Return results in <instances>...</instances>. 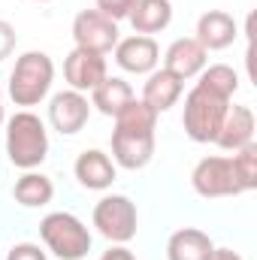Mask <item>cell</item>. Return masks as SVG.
<instances>
[{"label": "cell", "instance_id": "1", "mask_svg": "<svg viewBox=\"0 0 257 260\" xmlns=\"http://www.w3.org/2000/svg\"><path fill=\"white\" fill-rule=\"evenodd\" d=\"M6 154L12 167L24 173L37 170L49 157V130L40 115H34L30 109H21L12 118H6Z\"/></svg>", "mask_w": 257, "mask_h": 260}, {"label": "cell", "instance_id": "2", "mask_svg": "<svg viewBox=\"0 0 257 260\" xmlns=\"http://www.w3.org/2000/svg\"><path fill=\"white\" fill-rule=\"evenodd\" d=\"M52 82H55V61L46 52H24L9 73L6 94L15 106L27 109V106H37L49 97Z\"/></svg>", "mask_w": 257, "mask_h": 260}, {"label": "cell", "instance_id": "3", "mask_svg": "<svg viewBox=\"0 0 257 260\" xmlns=\"http://www.w3.org/2000/svg\"><path fill=\"white\" fill-rule=\"evenodd\" d=\"M40 239L61 260H82L91 251V230L70 212H49L40 221Z\"/></svg>", "mask_w": 257, "mask_h": 260}, {"label": "cell", "instance_id": "4", "mask_svg": "<svg viewBox=\"0 0 257 260\" xmlns=\"http://www.w3.org/2000/svg\"><path fill=\"white\" fill-rule=\"evenodd\" d=\"M227 109H230V100H224L218 94H209L200 85H194L188 91V97H185V112H182L185 133L194 142H215Z\"/></svg>", "mask_w": 257, "mask_h": 260}, {"label": "cell", "instance_id": "5", "mask_svg": "<svg viewBox=\"0 0 257 260\" xmlns=\"http://www.w3.org/2000/svg\"><path fill=\"white\" fill-rule=\"evenodd\" d=\"M94 227L112 245H127L136 236V206L124 194H106L94 206Z\"/></svg>", "mask_w": 257, "mask_h": 260}, {"label": "cell", "instance_id": "6", "mask_svg": "<svg viewBox=\"0 0 257 260\" xmlns=\"http://www.w3.org/2000/svg\"><path fill=\"white\" fill-rule=\"evenodd\" d=\"M73 40H76V49H85L94 55H109L118 46L121 30H118V21L106 18L103 12L82 9L73 18Z\"/></svg>", "mask_w": 257, "mask_h": 260}, {"label": "cell", "instance_id": "7", "mask_svg": "<svg viewBox=\"0 0 257 260\" xmlns=\"http://www.w3.org/2000/svg\"><path fill=\"white\" fill-rule=\"evenodd\" d=\"M191 188L206 200H218V197H239L242 188L233 176V164L230 157H221V154H212V157H203L191 173Z\"/></svg>", "mask_w": 257, "mask_h": 260}, {"label": "cell", "instance_id": "8", "mask_svg": "<svg viewBox=\"0 0 257 260\" xmlns=\"http://www.w3.org/2000/svg\"><path fill=\"white\" fill-rule=\"evenodd\" d=\"M91 118V103L85 94L67 88V91H58L52 100H49V121L52 127L58 130L61 136H73L88 124Z\"/></svg>", "mask_w": 257, "mask_h": 260}, {"label": "cell", "instance_id": "9", "mask_svg": "<svg viewBox=\"0 0 257 260\" xmlns=\"http://www.w3.org/2000/svg\"><path fill=\"white\" fill-rule=\"evenodd\" d=\"M112 52H115V64L133 76H148L160 64V46L154 43V37H142V34L124 37V40H118V46Z\"/></svg>", "mask_w": 257, "mask_h": 260}, {"label": "cell", "instance_id": "10", "mask_svg": "<svg viewBox=\"0 0 257 260\" xmlns=\"http://www.w3.org/2000/svg\"><path fill=\"white\" fill-rule=\"evenodd\" d=\"M106 55H94V52H85V49H73L64 58V79L67 85L79 94H88L94 91L103 79H106Z\"/></svg>", "mask_w": 257, "mask_h": 260}, {"label": "cell", "instance_id": "11", "mask_svg": "<svg viewBox=\"0 0 257 260\" xmlns=\"http://www.w3.org/2000/svg\"><path fill=\"white\" fill-rule=\"evenodd\" d=\"M73 173H76L79 185L88 188V191H106V188H112V182H115V176H118L115 160H112L106 151H100V148H85V151L76 157Z\"/></svg>", "mask_w": 257, "mask_h": 260}, {"label": "cell", "instance_id": "12", "mask_svg": "<svg viewBox=\"0 0 257 260\" xmlns=\"http://www.w3.org/2000/svg\"><path fill=\"white\" fill-rule=\"evenodd\" d=\"M236 21H233V15L230 12H224V9H209V12H203L200 18H197V43L206 49V52H221V49H227V46H233L236 43Z\"/></svg>", "mask_w": 257, "mask_h": 260}, {"label": "cell", "instance_id": "13", "mask_svg": "<svg viewBox=\"0 0 257 260\" xmlns=\"http://www.w3.org/2000/svg\"><path fill=\"white\" fill-rule=\"evenodd\" d=\"M182 91H185V82H182L179 76H173L170 70L160 67V70H151V73H148L139 100H142L148 109H154V112L160 115V112H170V109L179 103Z\"/></svg>", "mask_w": 257, "mask_h": 260}, {"label": "cell", "instance_id": "14", "mask_svg": "<svg viewBox=\"0 0 257 260\" xmlns=\"http://www.w3.org/2000/svg\"><path fill=\"white\" fill-rule=\"evenodd\" d=\"M206 49L194 40V37H179L170 43V49L164 52V70H170L173 76H179L182 82L200 76V70L206 67Z\"/></svg>", "mask_w": 257, "mask_h": 260}, {"label": "cell", "instance_id": "15", "mask_svg": "<svg viewBox=\"0 0 257 260\" xmlns=\"http://www.w3.org/2000/svg\"><path fill=\"white\" fill-rule=\"evenodd\" d=\"M215 142L224 151H239V148L251 145L254 142V112H251V106H230Z\"/></svg>", "mask_w": 257, "mask_h": 260}, {"label": "cell", "instance_id": "16", "mask_svg": "<svg viewBox=\"0 0 257 260\" xmlns=\"http://www.w3.org/2000/svg\"><path fill=\"white\" fill-rule=\"evenodd\" d=\"M154 157V136H133L112 130V160L124 170H142Z\"/></svg>", "mask_w": 257, "mask_h": 260}, {"label": "cell", "instance_id": "17", "mask_svg": "<svg viewBox=\"0 0 257 260\" xmlns=\"http://www.w3.org/2000/svg\"><path fill=\"white\" fill-rule=\"evenodd\" d=\"M127 21L133 24V34H142V37L160 34L173 21V3L170 0H136Z\"/></svg>", "mask_w": 257, "mask_h": 260}, {"label": "cell", "instance_id": "18", "mask_svg": "<svg viewBox=\"0 0 257 260\" xmlns=\"http://www.w3.org/2000/svg\"><path fill=\"white\" fill-rule=\"evenodd\" d=\"M215 242L197 227H182L167 239V260H209Z\"/></svg>", "mask_w": 257, "mask_h": 260}, {"label": "cell", "instance_id": "19", "mask_svg": "<svg viewBox=\"0 0 257 260\" xmlns=\"http://www.w3.org/2000/svg\"><path fill=\"white\" fill-rule=\"evenodd\" d=\"M130 100H133V88H130V82H124L121 76H106L91 91V106L100 115H109V118H115Z\"/></svg>", "mask_w": 257, "mask_h": 260}, {"label": "cell", "instance_id": "20", "mask_svg": "<svg viewBox=\"0 0 257 260\" xmlns=\"http://www.w3.org/2000/svg\"><path fill=\"white\" fill-rule=\"evenodd\" d=\"M12 197H15V203H21L24 209H40V206H49V203H52V197H55V185H52L49 176L27 170V173L15 182Z\"/></svg>", "mask_w": 257, "mask_h": 260}, {"label": "cell", "instance_id": "21", "mask_svg": "<svg viewBox=\"0 0 257 260\" xmlns=\"http://www.w3.org/2000/svg\"><path fill=\"white\" fill-rule=\"evenodd\" d=\"M115 130L133 133V136H154V130H157V112L148 109L142 100L133 97L127 106L115 115Z\"/></svg>", "mask_w": 257, "mask_h": 260}, {"label": "cell", "instance_id": "22", "mask_svg": "<svg viewBox=\"0 0 257 260\" xmlns=\"http://www.w3.org/2000/svg\"><path fill=\"white\" fill-rule=\"evenodd\" d=\"M203 91H209V94H218V97H224V100H230L233 94H236V88H239V76H236V70L227 64H212V67H203L200 70V82H197Z\"/></svg>", "mask_w": 257, "mask_h": 260}, {"label": "cell", "instance_id": "23", "mask_svg": "<svg viewBox=\"0 0 257 260\" xmlns=\"http://www.w3.org/2000/svg\"><path fill=\"white\" fill-rule=\"evenodd\" d=\"M230 164H233V176H236L242 194L245 191H254L257 188V145L254 142L245 145V148H239V151H233Z\"/></svg>", "mask_w": 257, "mask_h": 260}, {"label": "cell", "instance_id": "24", "mask_svg": "<svg viewBox=\"0 0 257 260\" xmlns=\"http://www.w3.org/2000/svg\"><path fill=\"white\" fill-rule=\"evenodd\" d=\"M133 3L136 0H97V12H103L112 21H124L133 9Z\"/></svg>", "mask_w": 257, "mask_h": 260}, {"label": "cell", "instance_id": "25", "mask_svg": "<svg viewBox=\"0 0 257 260\" xmlns=\"http://www.w3.org/2000/svg\"><path fill=\"white\" fill-rule=\"evenodd\" d=\"M6 260H49V257H46V251H43L40 245H34V242H18V245L9 248Z\"/></svg>", "mask_w": 257, "mask_h": 260}, {"label": "cell", "instance_id": "26", "mask_svg": "<svg viewBox=\"0 0 257 260\" xmlns=\"http://www.w3.org/2000/svg\"><path fill=\"white\" fill-rule=\"evenodd\" d=\"M15 43H18V34L9 21L0 18V61H6L12 52H15Z\"/></svg>", "mask_w": 257, "mask_h": 260}, {"label": "cell", "instance_id": "27", "mask_svg": "<svg viewBox=\"0 0 257 260\" xmlns=\"http://www.w3.org/2000/svg\"><path fill=\"white\" fill-rule=\"evenodd\" d=\"M100 260H136V257H133V251L124 248V245H112L109 251H103V257Z\"/></svg>", "mask_w": 257, "mask_h": 260}, {"label": "cell", "instance_id": "28", "mask_svg": "<svg viewBox=\"0 0 257 260\" xmlns=\"http://www.w3.org/2000/svg\"><path fill=\"white\" fill-rule=\"evenodd\" d=\"M209 260H242V257H239L236 251H230V248H215Z\"/></svg>", "mask_w": 257, "mask_h": 260}, {"label": "cell", "instance_id": "29", "mask_svg": "<svg viewBox=\"0 0 257 260\" xmlns=\"http://www.w3.org/2000/svg\"><path fill=\"white\" fill-rule=\"evenodd\" d=\"M3 121H6V112H3V103H0V127H3Z\"/></svg>", "mask_w": 257, "mask_h": 260}, {"label": "cell", "instance_id": "30", "mask_svg": "<svg viewBox=\"0 0 257 260\" xmlns=\"http://www.w3.org/2000/svg\"><path fill=\"white\" fill-rule=\"evenodd\" d=\"M37 3H49V0H37Z\"/></svg>", "mask_w": 257, "mask_h": 260}, {"label": "cell", "instance_id": "31", "mask_svg": "<svg viewBox=\"0 0 257 260\" xmlns=\"http://www.w3.org/2000/svg\"><path fill=\"white\" fill-rule=\"evenodd\" d=\"M0 103H3V91H0Z\"/></svg>", "mask_w": 257, "mask_h": 260}]
</instances>
